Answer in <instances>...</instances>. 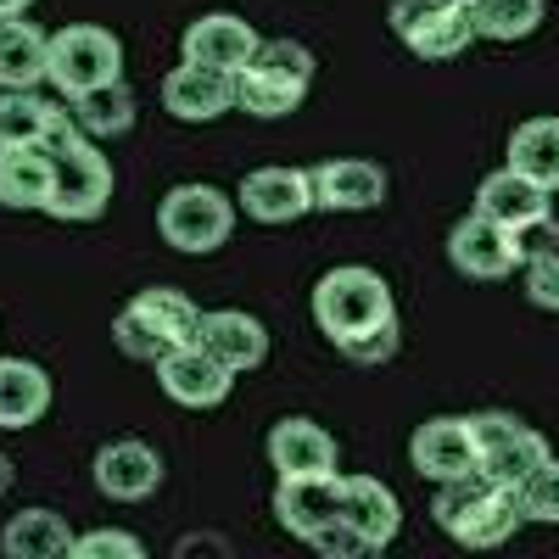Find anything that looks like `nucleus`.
<instances>
[{
	"mask_svg": "<svg viewBox=\"0 0 559 559\" xmlns=\"http://www.w3.org/2000/svg\"><path fill=\"white\" fill-rule=\"evenodd\" d=\"M236 107V73H218V68H197V62H179L163 79V112L179 123H213Z\"/></svg>",
	"mask_w": 559,
	"mask_h": 559,
	"instance_id": "obj_16",
	"label": "nucleus"
},
{
	"mask_svg": "<svg viewBox=\"0 0 559 559\" xmlns=\"http://www.w3.org/2000/svg\"><path fill=\"white\" fill-rule=\"evenodd\" d=\"M45 79H51V34H39L28 12H0V90H34Z\"/></svg>",
	"mask_w": 559,
	"mask_h": 559,
	"instance_id": "obj_21",
	"label": "nucleus"
},
{
	"mask_svg": "<svg viewBox=\"0 0 559 559\" xmlns=\"http://www.w3.org/2000/svg\"><path fill=\"white\" fill-rule=\"evenodd\" d=\"M129 308H134L140 319H146L168 347L197 342V331H202V308H197L191 297H185V292H174V286H152V292H140Z\"/></svg>",
	"mask_w": 559,
	"mask_h": 559,
	"instance_id": "obj_29",
	"label": "nucleus"
},
{
	"mask_svg": "<svg viewBox=\"0 0 559 559\" xmlns=\"http://www.w3.org/2000/svg\"><path fill=\"white\" fill-rule=\"evenodd\" d=\"M236 207L258 224H297L313 213V174L308 168H286V163H269L252 168L236 191Z\"/></svg>",
	"mask_w": 559,
	"mask_h": 559,
	"instance_id": "obj_12",
	"label": "nucleus"
},
{
	"mask_svg": "<svg viewBox=\"0 0 559 559\" xmlns=\"http://www.w3.org/2000/svg\"><path fill=\"white\" fill-rule=\"evenodd\" d=\"M342 515V476H297L274 487V521L292 537H313Z\"/></svg>",
	"mask_w": 559,
	"mask_h": 559,
	"instance_id": "obj_18",
	"label": "nucleus"
},
{
	"mask_svg": "<svg viewBox=\"0 0 559 559\" xmlns=\"http://www.w3.org/2000/svg\"><path fill=\"white\" fill-rule=\"evenodd\" d=\"M197 342H202L224 369H236V376H247V369H258V364L269 358V331H263V319H252V313H241V308L202 313Z\"/></svg>",
	"mask_w": 559,
	"mask_h": 559,
	"instance_id": "obj_20",
	"label": "nucleus"
},
{
	"mask_svg": "<svg viewBox=\"0 0 559 559\" xmlns=\"http://www.w3.org/2000/svg\"><path fill=\"white\" fill-rule=\"evenodd\" d=\"M112 342H118V353L123 358H140V364H157L163 353H168V342L152 331L146 319H140L134 308H123L118 319H112Z\"/></svg>",
	"mask_w": 559,
	"mask_h": 559,
	"instance_id": "obj_32",
	"label": "nucleus"
},
{
	"mask_svg": "<svg viewBox=\"0 0 559 559\" xmlns=\"http://www.w3.org/2000/svg\"><path fill=\"white\" fill-rule=\"evenodd\" d=\"M548 202H554V191H543L537 179H526L521 168H509V163L476 185V213L498 218L503 229H515V224H526V218H543V213H554Z\"/></svg>",
	"mask_w": 559,
	"mask_h": 559,
	"instance_id": "obj_24",
	"label": "nucleus"
},
{
	"mask_svg": "<svg viewBox=\"0 0 559 559\" xmlns=\"http://www.w3.org/2000/svg\"><path fill=\"white\" fill-rule=\"evenodd\" d=\"M0 554L7 559H57L73 554V532L57 509H23L0 526Z\"/></svg>",
	"mask_w": 559,
	"mask_h": 559,
	"instance_id": "obj_25",
	"label": "nucleus"
},
{
	"mask_svg": "<svg viewBox=\"0 0 559 559\" xmlns=\"http://www.w3.org/2000/svg\"><path fill=\"white\" fill-rule=\"evenodd\" d=\"M51 157H57V191L45 202V213L62 218V224H90L102 218L112 202V157H102V140L84 134L73 123V112L51 129Z\"/></svg>",
	"mask_w": 559,
	"mask_h": 559,
	"instance_id": "obj_2",
	"label": "nucleus"
},
{
	"mask_svg": "<svg viewBox=\"0 0 559 559\" xmlns=\"http://www.w3.org/2000/svg\"><path fill=\"white\" fill-rule=\"evenodd\" d=\"M448 263L464 274V280H503L521 269V252H515V236L487 218V213H464L453 229H448Z\"/></svg>",
	"mask_w": 559,
	"mask_h": 559,
	"instance_id": "obj_11",
	"label": "nucleus"
},
{
	"mask_svg": "<svg viewBox=\"0 0 559 559\" xmlns=\"http://www.w3.org/2000/svg\"><path fill=\"white\" fill-rule=\"evenodd\" d=\"M34 7V0H0V12H7V17H23Z\"/></svg>",
	"mask_w": 559,
	"mask_h": 559,
	"instance_id": "obj_39",
	"label": "nucleus"
},
{
	"mask_svg": "<svg viewBox=\"0 0 559 559\" xmlns=\"http://www.w3.org/2000/svg\"><path fill=\"white\" fill-rule=\"evenodd\" d=\"M336 353L353 358V364H386V358L397 353V324H381V331H369V336H353V342H342Z\"/></svg>",
	"mask_w": 559,
	"mask_h": 559,
	"instance_id": "obj_37",
	"label": "nucleus"
},
{
	"mask_svg": "<svg viewBox=\"0 0 559 559\" xmlns=\"http://www.w3.org/2000/svg\"><path fill=\"white\" fill-rule=\"evenodd\" d=\"M308 174H313V207L324 213H369L386 202V168L369 157H331Z\"/></svg>",
	"mask_w": 559,
	"mask_h": 559,
	"instance_id": "obj_15",
	"label": "nucleus"
},
{
	"mask_svg": "<svg viewBox=\"0 0 559 559\" xmlns=\"http://www.w3.org/2000/svg\"><path fill=\"white\" fill-rule=\"evenodd\" d=\"M12 481H17V471H12V459H7V453H0V498H7V492H12Z\"/></svg>",
	"mask_w": 559,
	"mask_h": 559,
	"instance_id": "obj_38",
	"label": "nucleus"
},
{
	"mask_svg": "<svg viewBox=\"0 0 559 559\" xmlns=\"http://www.w3.org/2000/svg\"><path fill=\"white\" fill-rule=\"evenodd\" d=\"M308 543H313L324 559H358V554H376V548H369V543L358 537V526H353V521H342V515H336L331 526H324V532H313Z\"/></svg>",
	"mask_w": 559,
	"mask_h": 559,
	"instance_id": "obj_36",
	"label": "nucleus"
},
{
	"mask_svg": "<svg viewBox=\"0 0 559 559\" xmlns=\"http://www.w3.org/2000/svg\"><path fill=\"white\" fill-rule=\"evenodd\" d=\"M140 554H146V543L129 532H107V526L73 537V559H140Z\"/></svg>",
	"mask_w": 559,
	"mask_h": 559,
	"instance_id": "obj_33",
	"label": "nucleus"
},
{
	"mask_svg": "<svg viewBox=\"0 0 559 559\" xmlns=\"http://www.w3.org/2000/svg\"><path fill=\"white\" fill-rule=\"evenodd\" d=\"M258 28L236 12H207L197 17L191 28H185L179 39V57L185 62H197V68H218V73H241L252 57H258Z\"/></svg>",
	"mask_w": 559,
	"mask_h": 559,
	"instance_id": "obj_13",
	"label": "nucleus"
},
{
	"mask_svg": "<svg viewBox=\"0 0 559 559\" xmlns=\"http://www.w3.org/2000/svg\"><path fill=\"white\" fill-rule=\"evenodd\" d=\"M68 112L84 134H129L134 129V96H129V84L112 79V84H96V90H84V96H68Z\"/></svg>",
	"mask_w": 559,
	"mask_h": 559,
	"instance_id": "obj_28",
	"label": "nucleus"
},
{
	"mask_svg": "<svg viewBox=\"0 0 559 559\" xmlns=\"http://www.w3.org/2000/svg\"><path fill=\"white\" fill-rule=\"evenodd\" d=\"M342 521H353L369 548H386L403 526V503L376 476H342Z\"/></svg>",
	"mask_w": 559,
	"mask_h": 559,
	"instance_id": "obj_23",
	"label": "nucleus"
},
{
	"mask_svg": "<svg viewBox=\"0 0 559 559\" xmlns=\"http://www.w3.org/2000/svg\"><path fill=\"white\" fill-rule=\"evenodd\" d=\"M476 17V34L481 39H498V45H515V39H532L548 17V0H481L471 7Z\"/></svg>",
	"mask_w": 559,
	"mask_h": 559,
	"instance_id": "obj_30",
	"label": "nucleus"
},
{
	"mask_svg": "<svg viewBox=\"0 0 559 559\" xmlns=\"http://www.w3.org/2000/svg\"><path fill=\"white\" fill-rule=\"evenodd\" d=\"M509 168L537 179L543 191H559V118H526L509 134Z\"/></svg>",
	"mask_w": 559,
	"mask_h": 559,
	"instance_id": "obj_27",
	"label": "nucleus"
},
{
	"mask_svg": "<svg viewBox=\"0 0 559 559\" xmlns=\"http://www.w3.org/2000/svg\"><path fill=\"white\" fill-rule=\"evenodd\" d=\"M459 7H481V0H459Z\"/></svg>",
	"mask_w": 559,
	"mask_h": 559,
	"instance_id": "obj_40",
	"label": "nucleus"
},
{
	"mask_svg": "<svg viewBox=\"0 0 559 559\" xmlns=\"http://www.w3.org/2000/svg\"><path fill=\"white\" fill-rule=\"evenodd\" d=\"M521 492V509H526V521H543V526H559V459L548 453L537 471L515 487Z\"/></svg>",
	"mask_w": 559,
	"mask_h": 559,
	"instance_id": "obj_31",
	"label": "nucleus"
},
{
	"mask_svg": "<svg viewBox=\"0 0 559 559\" xmlns=\"http://www.w3.org/2000/svg\"><path fill=\"white\" fill-rule=\"evenodd\" d=\"M509 236H515L521 269H526L532 258H543V252H559V224H554V213H543V218H526V224H515V229H509Z\"/></svg>",
	"mask_w": 559,
	"mask_h": 559,
	"instance_id": "obj_35",
	"label": "nucleus"
},
{
	"mask_svg": "<svg viewBox=\"0 0 559 559\" xmlns=\"http://www.w3.org/2000/svg\"><path fill=\"white\" fill-rule=\"evenodd\" d=\"M263 448H269V464H274L280 481H297V476H336V437L324 431L319 419H308V414L280 419Z\"/></svg>",
	"mask_w": 559,
	"mask_h": 559,
	"instance_id": "obj_14",
	"label": "nucleus"
},
{
	"mask_svg": "<svg viewBox=\"0 0 559 559\" xmlns=\"http://www.w3.org/2000/svg\"><path fill=\"white\" fill-rule=\"evenodd\" d=\"M471 426H476L481 471H487L492 481H503V487H521V481L537 471V464L548 459V437L532 431L526 419H515V414L487 408V414H471Z\"/></svg>",
	"mask_w": 559,
	"mask_h": 559,
	"instance_id": "obj_8",
	"label": "nucleus"
},
{
	"mask_svg": "<svg viewBox=\"0 0 559 559\" xmlns=\"http://www.w3.org/2000/svg\"><path fill=\"white\" fill-rule=\"evenodd\" d=\"M51 414V376L34 358H0V431H28Z\"/></svg>",
	"mask_w": 559,
	"mask_h": 559,
	"instance_id": "obj_22",
	"label": "nucleus"
},
{
	"mask_svg": "<svg viewBox=\"0 0 559 559\" xmlns=\"http://www.w3.org/2000/svg\"><path fill=\"white\" fill-rule=\"evenodd\" d=\"M57 191V157L51 146H0V207L45 213Z\"/></svg>",
	"mask_w": 559,
	"mask_h": 559,
	"instance_id": "obj_19",
	"label": "nucleus"
},
{
	"mask_svg": "<svg viewBox=\"0 0 559 559\" xmlns=\"http://www.w3.org/2000/svg\"><path fill=\"white\" fill-rule=\"evenodd\" d=\"M526 297L543 313H559V252H543L526 263Z\"/></svg>",
	"mask_w": 559,
	"mask_h": 559,
	"instance_id": "obj_34",
	"label": "nucleus"
},
{
	"mask_svg": "<svg viewBox=\"0 0 559 559\" xmlns=\"http://www.w3.org/2000/svg\"><path fill=\"white\" fill-rule=\"evenodd\" d=\"M386 23L408 51L426 57V62H453L481 39L471 7H459V0H392Z\"/></svg>",
	"mask_w": 559,
	"mask_h": 559,
	"instance_id": "obj_6",
	"label": "nucleus"
},
{
	"mask_svg": "<svg viewBox=\"0 0 559 559\" xmlns=\"http://www.w3.org/2000/svg\"><path fill=\"white\" fill-rule=\"evenodd\" d=\"M123 79V45L112 28L102 23H68L51 34V84L68 96H84L96 84H112Z\"/></svg>",
	"mask_w": 559,
	"mask_h": 559,
	"instance_id": "obj_7",
	"label": "nucleus"
},
{
	"mask_svg": "<svg viewBox=\"0 0 559 559\" xmlns=\"http://www.w3.org/2000/svg\"><path fill=\"white\" fill-rule=\"evenodd\" d=\"M313 51L297 39H263L258 57L236 73V107L252 118H292L308 102Z\"/></svg>",
	"mask_w": 559,
	"mask_h": 559,
	"instance_id": "obj_4",
	"label": "nucleus"
},
{
	"mask_svg": "<svg viewBox=\"0 0 559 559\" xmlns=\"http://www.w3.org/2000/svg\"><path fill=\"white\" fill-rule=\"evenodd\" d=\"M68 107L45 102L39 90H0V146H45Z\"/></svg>",
	"mask_w": 559,
	"mask_h": 559,
	"instance_id": "obj_26",
	"label": "nucleus"
},
{
	"mask_svg": "<svg viewBox=\"0 0 559 559\" xmlns=\"http://www.w3.org/2000/svg\"><path fill=\"white\" fill-rule=\"evenodd\" d=\"M408 459H414V471L426 476V481H459V476H471V471H481L476 426L464 414H437V419H426V426L408 437Z\"/></svg>",
	"mask_w": 559,
	"mask_h": 559,
	"instance_id": "obj_9",
	"label": "nucleus"
},
{
	"mask_svg": "<svg viewBox=\"0 0 559 559\" xmlns=\"http://www.w3.org/2000/svg\"><path fill=\"white\" fill-rule=\"evenodd\" d=\"M313 324L336 347L353 342V336H369L381 324H397V302H392V286L364 269V263H342V269H324L319 286H313Z\"/></svg>",
	"mask_w": 559,
	"mask_h": 559,
	"instance_id": "obj_3",
	"label": "nucleus"
},
{
	"mask_svg": "<svg viewBox=\"0 0 559 559\" xmlns=\"http://www.w3.org/2000/svg\"><path fill=\"white\" fill-rule=\"evenodd\" d=\"M431 515L464 548H498V543L515 537V526L526 521V509H521V492L515 487L492 481L487 471H471V476H459V481H437Z\"/></svg>",
	"mask_w": 559,
	"mask_h": 559,
	"instance_id": "obj_1",
	"label": "nucleus"
},
{
	"mask_svg": "<svg viewBox=\"0 0 559 559\" xmlns=\"http://www.w3.org/2000/svg\"><path fill=\"white\" fill-rule=\"evenodd\" d=\"M157 236L185 258H207L236 236V197L218 185H174L157 202Z\"/></svg>",
	"mask_w": 559,
	"mask_h": 559,
	"instance_id": "obj_5",
	"label": "nucleus"
},
{
	"mask_svg": "<svg viewBox=\"0 0 559 559\" xmlns=\"http://www.w3.org/2000/svg\"><path fill=\"white\" fill-rule=\"evenodd\" d=\"M96 487L112 498V503H140L163 487V453L134 442V437H118L96 453Z\"/></svg>",
	"mask_w": 559,
	"mask_h": 559,
	"instance_id": "obj_17",
	"label": "nucleus"
},
{
	"mask_svg": "<svg viewBox=\"0 0 559 559\" xmlns=\"http://www.w3.org/2000/svg\"><path fill=\"white\" fill-rule=\"evenodd\" d=\"M157 386L179 408H218L229 397V386H236V369H224L202 342H185L157 358Z\"/></svg>",
	"mask_w": 559,
	"mask_h": 559,
	"instance_id": "obj_10",
	"label": "nucleus"
}]
</instances>
